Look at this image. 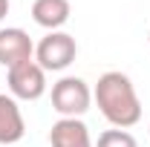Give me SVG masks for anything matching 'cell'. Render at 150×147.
<instances>
[{
  "instance_id": "9",
  "label": "cell",
  "mask_w": 150,
  "mask_h": 147,
  "mask_svg": "<svg viewBox=\"0 0 150 147\" xmlns=\"http://www.w3.org/2000/svg\"><path fill=\"white\" fill-rule=\"evenodd\" d=\"M95 147H139V141L133 139L127 130H104L101 136H98V141H95Z\"/></svg>"
},
{
  "instance_id": "11",
  "label": "cell",
  "mask_w": 150,
  "mask_h": 147,
  "mask_svg": "<svg viewBox=\"0 0 150 147\" xmlns=\"http://www.w3.org/2000/svg\"><path fill=\"white\" fill-rule=\"evenodd\" d=\"M147 40H150V32H147Z\"/></svg>"
},
{
  "instance_id": "1",
  "label": "cell",
  "mask_w": 150,
  "mask_h": 147,
  "mask_svg": "<svg viewBox=\"0 0 150 147\" xmlns=\"http://www.w3.org/2000/svg\"><path fill=\"white\" fill-rule=\"evenodd\" d=\"M93 98L98 104L101 115L110 121L112 127L127 130L133 124L142 121V101H139V92L133 87V81L124 72H104L98 78L93 90Z\"/></svg>"
},
{
  "instance_id": "8",
  "label": "cell",
  "mask_w": 150,
  "mask_h": 147,
  "mask_svg": "<svg viewBox=\"0 0 150 147\" xmlns=\"http://www.w3.org/2000/svg\"><path fill=\"white\" fill-rule=\"evenodd\" d=\"M69 15H72L69 0H35L32 3V20L49 32H58L69 20Z\"/></svg>"
},
{
  "instance_id": "4",
  "label": "cell",
  "mask_w": 150,
  "mask_h": 147,
  "mask_svg": "<svg viewBox=\"0 0 150 147\" xmlns=\"http://www.w3.org/2000/svg\"><path fill=\"white\" fill-rule=\"evenodd\" d=\"M6 84H9L12 98L38 101V98L46 92V72H43V66H40L38 61H26V64H18V66L9 69Z\"/></svg>"
},
{
  "instance_id": "3",
  "label": "cell",
  "mask_w": 150,
  "mask_h": 147,
  "mask_svg": "<svg viewBox=\"0 0 150 147\" xmlns=\"http://www.w3.org/2000/svg\"><path fill=\"white\" fill-rule=\"evenodd\" d=\"M75 55H78V43L67 32H49L46 37H40V43L35 46V61L43 66V72L67 69L75 61Z\"/></svg>"
},
{
  "instance_id": "6",
  "label": "cell",
  "mask_w": 150,
  "mask_h": 147,
  "mask_svg": "<svg viewBox=\"0 0 150 147\" xmlns=\"http://www.w3.org/2000/svg\"><path fill=\"white\" fill-rule=\"evenodd\" d=\"M52 147H95L90 139V127L81 118H58L49 130Z\"/></svg>"
},
{
  "instance_id": "7",
  "label": "cell",
  "mask_w": 150,
  "mask_h": 147,
  "mask_svg": "<svg viewBox=\"0 0 150 147\" xmlns=\"http://www.w3.org/2000/svg\"><path fill=\"white\" fill-rule=\"evenodd\" d=\"M26 133L23 124V112H20L18 101L6 92H0V144H18Z\"/></svg>"
},
{
  "instance_id": "2",
  "label": "cell",
  "mask_w": 150,
  "mask_h": 147,
  "mask_svg": "<svg viewBox=\"0 0 150 147\" xmlns=\"http://www.w3.org/2000/svg\"><path fill=\"white\" fill-rule=\"evenodd\" d=\"M93 104V90L87 87L84 78L64 75L52 84V110L61 118H81Z\"/></svg>"
},
{
  "instance_id": "10",
  "label": "cell",
  "mask_w": 150,
  "mask_h": 147,
  "mask_svg": "<svg viewBox=\"0 0 150 147\" xmlns=\"http://www.w3.org/2000/svg\"><path fill=\"white\" fill-rule=\"evenodd\" d=\"M9 15V0H0V20Z\"/></svg>"
},
{
  "instance_id": "5",
  "label": "cell",
  "mask_w": 150,
  "mask_h": 147,
  "mask_svg": "<svg viewBox=\"0 0 150 147\" xmlns=\"http://www.w3.org/2000/svg\"><path fill=\"white\" fill-rule=\"evenodd\" d=\"M32 55H35V43L23 29H18V26L0 29V64L6 69L26 64V61H35Z\"/></svg>"
}]
</instances>
